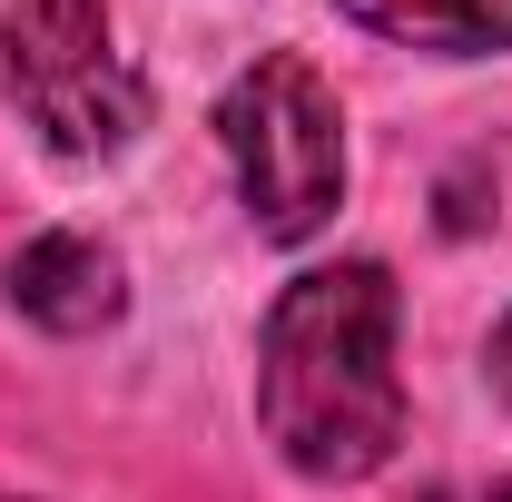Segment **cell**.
I'll use <instances>...</instances> for the list:
<instances>
[{"label":"cell","instance_id":"cell-7","mask_svg":"<svg viewBox=\"0 0 512 502\" xmlns=\"http://www.w3.org/2000/svg\"><path fill=\"white\" fill-rule=\"evenodd\" d=\"M483 502H512V473H503V483H493V493H483Z\"/></svg>","mask_w":512,"mask_h":502},{"label":"cell","instance_id":"cell-3","mask_svg":"<svg viewBox=\"0 0 512 502\" xmlns=\"http://www.w3.org/2000/svg\"><path fill=\"white\" fill-rule=\"evenodd\" d=\"M0 99L60 158H119L148 128V79L109 0H0Z\"/></svg>","mask_w":512,"mask_h":502},{"label":"cell","instance_id":"cell-1","mask_svg":"<svg viewBox=\"0 0 512 502\" xmlns=\"http://www.w3.org/2000/svg\"><path fill=\"white\" fill-rule=\"evenodd\" d=\"M404 296L375 256L306 266L256 325V424L306 483H365L404 443Z\"/></svg>","mask_w":512,"mask_h":502},{"label":"cell","instance_id":"cell-6","mask_svg":"<svg viewBox=\"0 0 512 502\" xmlns=\"http://www.w3.org/2000/svg\"><path fill=\"white\" fill-rule=\"evenodd\" d=\"M483 375H493V394L512 404V315L493 325V345H483Z\"/></svg>","mask_w":512,"mask_h":502},{"label":"cell","instance_id":"cell-2","mask_svg":"<svg viewBox=\"0 0 512 502\" xmlns=\"http://www.w3.org/2000/svg\"><path fill=\"white\" fill-rule=\"evenodd\" d=\"M217 148L237 168V197L266 247H306L345 207V109L316 79V60H296V50H266L256 69L227 79Z\"/></svg>","mask_w":512,"mask_h":502},{"label":"cell","instance_id":"cell-4","mask_svg":"<svg viewBox=\"0 0 512 502\" xmlns=\"http://www.w3.org/2000/svg\"><path fill=\"white\" fill-rule=\"evenodd\" d=\"M10 306L30 315V325H50V335H99L128 306V276H119V256L99 247V237L50 227V237H30V247L10 256Z\"/></svg>","mask_w":512,"mask_h":502},{"label":"cell","instance_id":"cell-5","mask_svg":"<svg viewBox=\"0 0 512 502\" xmlns=\"http://www.w3.org/2000/svg\"><path fill=\"white\" fill-rule=\"evenodd\" d=\"M335 10L394 50H434V60L512 50V0H335Z\"/></svg>","mask_w":512,"mask_h":502}]
</instances>
